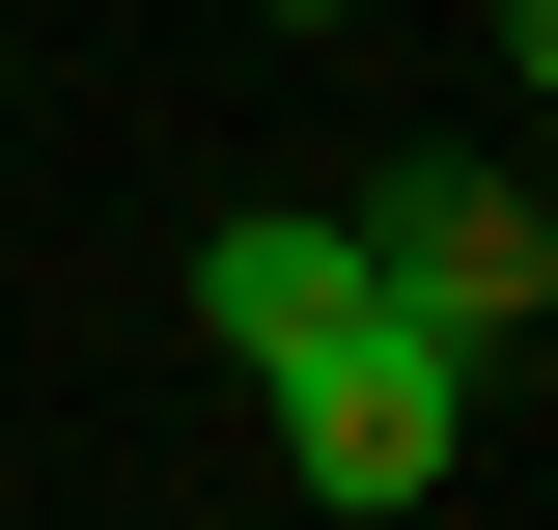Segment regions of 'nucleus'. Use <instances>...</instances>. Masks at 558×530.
<instances>
[{"label":"nucleus","mask_w":558,"mask_h":530,"mask_svg":"<svg viewBox=\"0 0 558 530\" xmlns=\"http://www.w3.org/2000/svg\"><path fill=\"white\" fill-rule=\"evenodd\" d=\"M447 447H475V363H447V335L418 308H363L336 363H279V474H307V503H447Z\"/></svg>","instance_id":"obj_1"},{"label":"nucleus","mask_w":558,"mask_h":530,"mask_svg":"<svg viewBox=\"0 0 558 530\" xmlns=\"http://www.w3.org/2000/svg\"><path fill=\"white\" fill-rule=\"evenodd\" d=\"M363 279H391L447 363H502V335H558V196L531 168H391V196H363Z\"/></svg>","instance_id":"obj_2"},{"label":"nucleus","mask_w":558,"mask_h":530,"mask_svg":"<svg viewBox=\"0 0 558 530\" xmlns=\"http://www.w3.org/2000/svg\"><path fill=\"white\" fill-rule=\"evenodd\" d=\"M363 308H391V279H363V224H223V252H196V335L252 363V392H279V363H336Z\"/></svg>","instance_id":"obj_3"},{"label":"nucleus","mask_w":558,"mask_h":530,"mask_svg":"<svg viewBox=\"0 0 558 530\" xmlns=\"http://www.w3.org/2000/svg\"><path fill=\"white\" fill-rule=\"evenodd\" d=\"M502 57H531V112H558V0H502Z\"/></svg>","instance_id":"obj_4"},{"label":"nucleus","mask_w":558,"mask_h":530,"mask_svg":"<svg viewBox=\"0 0 558 530\" xmlns=\"http://www.w3.org/2000/svg\"><path fill=\"white\" fill-rule=\"evenodd\" d=\"M279 28H336V0H279Z\"/></svg>","instance_id":"obj_5"},{"label":"nucleus","mask_w":558,"mask_h":530,"mask_svg":"<svg viewBox=\"0 0 558 530\" xmlns=\"http://www.w3.org/2000/svg\"><path fill=\"white\" fill-rule=\"evenodd\" d=\"M531 196H558V168H531Z\"/></svg>","instance_id":"obj_6"}]
</instances>
